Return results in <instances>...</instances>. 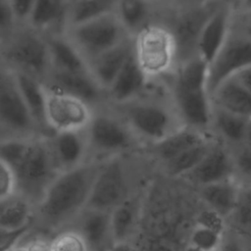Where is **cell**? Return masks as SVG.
Wrapping results in <instances>:
<instances>
[{"label": "cell", "mask_w": 251, "mask_h": 251, "mask_svg": "<svg viewBox=\"0 0 251 251\" xmlns=\"http://www.w3.org/2000/svg\"><path fill=\"white\" fill-rule=\"evenodd\" d=\"M0 158L11 168L17 191L28 200L39 202L48 185L59 174L47 143L9 139L0 142Z\"/></svg>", "instance_id": "obj_1"}, {"label": "cell", "mask_w": 251, "mask_h": 251, "mask_svg": "<svg viewBox=\"0 0 251 251\" xmlns=\"http://www.w3.org/2000/svg\"><path fill=\"white\" fill-rule=\"evenodd\" d=\"M100 164L82 163L59 173L38 202L42 218L49 224L59 225L84 209Z\"/></svg>", "instance_id": "obj_2"}, {"label": "cell", "mask_w": 251, "mask_h": 251, "mask_svg": "<svg viewBox=\"0 0 251 251\" xmlns=\"http://www.w3.org/2000/svg\"><path fill=\"white\" fill-rule=\"evenodd\" d=\"M118 117L137 139L154 144L183 126L173 105L156 99L138 98L115 105Z\"/></svg>", "instance_id": "obj_3"}, {"label": "cell", "mask_w": 251, "mask_h": 251, "mask_svg": "<svg viewBox=\"0 0 251 251\" xmlns=\"http://www.w3.org/2000/svg\"><path fill=\"white\" fill-rule=\"evenodd\" d=\"M133 57L148 80L173 72L177 48L170 26L153 22L132 37Z\"/></svg>", "instance_id": "obj_4"}, {"label": "cell", "mask_w": 251, "mask_h": 251, "mask_svg": "<svg viewBox=\"0 0 251 251\" xmlns=\"http://www.w3.org/2000/svg\"><path fill=\"white\" fill-rule=\"evenodd\" d=\"M72 43L87 62L113 48L127 37L115 13L73 25Z\"/></svg>", "instance_id": "obj_5"}, {"label": "cell", "mask_w": 251, "mask_h": 251, "mask_svg": "<svg viewBox=\"0 0 251 251\" xmlns=\"http://www.w3.org/2000/svg\"><path fill=\"white\" fill-rule=\"evenodd\" d=\"M44 120L55 132L84 130L93 113L89 104L48 84H43Z\"/></svg>", "instance_id": "obj_6"}, {"label": "cell", "mask_w": 251, "mask_h": 251, "mask_svg": "<svg viewBox=\"0 0 251 251\" xmlns=\"http://www.w3.org/2000/svg\"><path fill=\"white\" fill-rule=\"evenodd\" d=\"M126 197L124 164L119 158L113 157L100 164L85 209L110 212Z\"/></svg>", "instance_id": "obj_7"}, {"label": "cell", "mask_w": 251, "mask_h": 251, "mask_svg": "<svg viewBox=\"0 0 251 251\" xmlns=\"http://www.w3.org/2000/svg\"><path fill=\"white\" fill-rule=\"evenodd\" d=\"M248 67H251V40L230 29L223 47L208 65L210 95L225 80Z\"/></svg>", "instance_id": "obj_8"}, {"label": "cell", "mask_w": 251, "mask_h": 251, "mask_svg": "<svg viewBox=\"0 0 251 251\" xmlns=\"http://www.w3.org/2000/svg\"><path fill=\"white\" fill-rule=\"evenodd\" d=\"M85 134L88 147L106 154H117L130 149L138 140L117 115L105 113L93 115Z\"/></svg>", "instance_id": "obj_9"}, {"label": "cell", "mask_w": 251, "mask_h": 251, "mask_svg": "<svg viewBox=\"0 0 251 251\" xmlns=\"http://www.w3.org/2000/svg\"><path fill=\"white\" fill-rule=\"evenodd\" d=\"M5 56L12 64L36 77L48 72L50 66L47 42L36 33L25 30L14 36L5 49Z\"/></svg>", "instance_id": "obj_10"}, {"label": "cell", "mask_w": 251, "mask_h": 251, "mask_svg": "<svg viewBox=\"0 0 251 251\" xmlns=\"http://www.w3.org/2000/svg\"><path fill=\"white\" fill-rule=\"evenodd\" d=\"M171 100L183 126L203 132L210 129L212 102L207 88H181L172 85Z\"/></svg>", "instance_id": "obj_11"}, {"label": "cell", "mask_w": 251, "mask_h": 251, "mask_svg": "<svg viewBox=\"0 0 251 251\" xmlns=\"http://www.w3.org/2000/svg\"><path fill=\"white\" fill-rule=\"evenodd\" d=\"M234 9L226 0H222L205 21L196 42V56L208 65L226 42L231 26Z\"/></svg>", "instance_id": "obj_12"}, {"label": "cell", "mask_w": 251, "mask_h": 251, "mask_svg": "<svg viewBox=\"0 0 251 251\" xmlns=\"http://www.w3.org/2000/svg\"><path fill=\"white\" fill-rule=\"evenodd\" d=\"M221 1L177 11L174 25L171 27L177 48V65L196 56V42L199 32L207 18Z\"/></svg>", "instance_id": "obj_13"}, {"label": "cell", "mask_w": 251, "mask_h": 251, "mask_svg": "<svg viewBox=\"0 0 251 251\" xmlns=\"http://www.w3.org/2000/svg\"><path fill=\"white\" fill-rule=\"evenodd\" d=\"M0 123L18 131L27 130L34 125L17 86L14 73L4 69H0Z\"/></svg>", "instance_id": "obj_14"}, {"label": "cell", "mask_w": 251, "mask_h": 251, "mask_svg": "<svg viewBox=\"0 0 251 251\" xmlns=\"http://www.w3.org/2000/svg\"><path fill=\"white\" fill-rule=\"evenodd\" d=\"M132 53V37H127L113 48L86 62L90 75L105 92Z\"/></svg>", "instance_id": "obj_15"}, {"label": "cell", "mask_w": 251, "mask_h": 251, "mask_svg": "<svg viewBox=\"0 0 251 251\" xmlns=\"http://www.w3.org/2000/svg\"><path fill=\"white\" fill-rule=\"evenodd\" d=\"M47 144L59 173L81 165L88 148L85 129L56 132Z\"/></svg>", "instance_id": "obj_16"}, {"label": "cell", "mask_w": 251, "mask_h": 251, "mask_svg": "<svg viewBox=\"0 0 251 251\" xmlns=\"http://www.w3.org/2000/svg\"><path fill=\"white\" fill-rule=\"evenodd\" d=\"M234 171L232 154L225 146L215 142L200 163L186 176L204 186L231 178Z\"/></svg>", "instance_id": "obj_17"}, {"label": "cell", "mask_w": 251, "mask_h": 251, "mask_svg": "<svg viewBox=\"0 0 251 251\" xmlns=\"http://www.w3.org/2000/svg\"><path fill=\"white\" fill-rule=\"evenodd\" d=\"M149 80L138 67L133 53L106 90L114 105L124 104L141 96Z\"/></svg>", "instance_id": "obj_18"}, {"label": "cell", "mask_w": 251, "mask_h": 251, "mask_svg": "<svg viewBox=\"0 0 251 251\" xmlns=\"http://www.w3.org/2000/svg\"><path fill=\"white\" fill-rule=\"evenodd\" d=\"M49 75L50 82L47 83L48 85L75 96L87 104L99 101L104 92L90 73H69L51 69Z\"/></svg>", "instance_id": "obj_19"}, {"label": "cell", "mask_w": 251, "mask_h": 251, "mask_svg": "<svg viewBox=\"0 0 251 251\" xmlns=\"http://www.w3.org/2000/svg\"><path fill=\"white\" fill-rule=\"evenodd\" d=\"M214 106L229 113L251 119V92L235 76L221 83L210 95Z\"/></svg>", "instance_id": "obj_20"}, {"label": "cell", "mask_w": 251, "mask_h": 251, "mask_svg": "<svg viewBox=\"0 0 251 251\" xmlns=\"http://www.w3.org/2000/svg\"><path fill=\"white\" fill-rule=\"evenodd\" d=\"M78 232L89 251H107L113 243L110 212L86 209V213L81 218Z\"/></svg>", "instance_id": "obj_21"}, {"label": "cell", "mask_w": 251, "mask_h": 251, "mask_svg": "<svg viewBox=\"0 0 251 251\" xmlns=\"http://www.w3.org/2000/svg\"><path fill=\"white\" fill-rule=\"evenodd\" d=\"M251 119H247L212 104L210 129L224 141L239 146L244 143Z\"/></svg>", "instance_id": "obj_22"}, {"label": "cell", "mask_w": 251, "mask_h": 251, "mask_svg": "<svg viewBox=\"0 0 251 251\" xmlns=\"http://www.w3.org/2000/svg\"><path fill=\"white\" fill-rule=\"evenodd\" d=\"M208 137L206 132L183 126L162 140L152 144V148L155 155L165 164Z\"/></svg>", "instance_id": "obj_23"}, {"label": "cell", "mask_w": 251, "mask_h": 251, "mask_svg": "<svg viewBox=\"0 0 251 251\" xmlns=\"http://www.w3.org/2000/svg\"><path fill=\"white\" fill-rule=\"evenodd\" d=\"M153 5L151 0H117L115 15L127 34L133 37L153 23Z\"/></svg>", "instance_id": "obj_24"}, {"label": "cell", "mask_w": 251, "mask_h": 251, "mask_svg": "<svg viewBox=\"0 0 251 251\" xmlns=\"http://www.w3.org/2000/svg\"><path fill=\"white\" fill-rule=\"evenodd\" d=\"M52 70L69 73H89L87 63L71 40L53 37L47 41Z\"/></svg>", "instance_id": "obj_25"}, {"label": "cell", "mask_w": 251, "mask_h": 251, "mask_svg": "<svg viewBox=\"0 0 251 251\" xmlns=\"http://www.w3.org/2000/svg\"><path fill=\"white\" fill-rule=\"evenodd\" d=\"M239 188L240 186L231 177L202 186L201 196L213 212L226 217L232 215Z\"/></svg>", "instance_id": "obj_26"}, {"label": "cell", "mask_w": 251, "mask_h": 251, "mask_svg": "<svg viewBox=\"0 0 251 251\" xmlns=\"http://www.w3.org/2000/svg\"><path fill=\"white\" fill-rule=\"evenodd\" d=\"M14 75L23 101L33 123L40 126L45 125L43 83H40L35 76L18 70Z\"/></svg>", "instance_id": "obj_27"}, {"label": "cell", "mask_w": 251, "mask_h": 251, "mask_svg": "<svg viewBox=\"0 0 251 251\" xmlns=\"http://www.w3.org/2000/svg\"><path fill=\"white\" fill-rule=\"evenodd\" d=\"M139 214V203L132 197L125 198L110 211V226L113 242L127 241L134 230Z\"/></svg>", "instance_id": "obj_28"}, {"label": "cell", "mask_w": 251, "mask_h": 251, "mask_svg": "<svg viewBox=\"0 0 251 251\" xmlns=\"http://www.w3.org/2000/svg\"><path fill=\"white\" fill-rule=\"evenodd\" d=\"M68 13L66 0H35L28 20L33 27L47 29L63 23Z\"/></svg>", "instance_id": "obj_29"}, {"label": "cell", "mask_w": 251, "mask_h": 251, "mask_svg": "<svg viewBox=\"0 0 251 251\" xmlns=\"http://www.w3.org/2000/svg\"><path fill=\"white\" fill-rule=\"evenodd\" d=\"M31 224L30 202L24 197L0 201V227L17 229Z\"/></svg>", "instance_id": "obj_30"}, {"label": "cell", "mask_w": 251, "mask_h": 251, "mask_svg": "<svg viewBox=\"0 0 251 251\" xmlns=\"http://www.w3.org/2000/svg\"><path fill=\"white\" fill-rule=\"evenodd\" d=\"M214 143L213 139L208 137L165 163L168 173L174 176L188 175L200 163Z\"/></svg>", "instance_id": "obj_31"}, {"label": "cell", "mask_w": 251, "mask_h": 251, "mask_svg": "<svg viewBox=\"0 0 251 251\" xmlns=\"http://www.w3.org/2000/svg\"><path fill=\"white\" fill-rule=\"evenodd\" d=\"M116 5L117 0H74L68 18L72 25H76L115 13Z\"/></svg>", "instance_id": "obj_32"}, {"label": "cell", "mask_w": 251, "mask_h": 251, "mask_svg": "<svg viewBox=\"0 0 251 251\" xmlns=\"http://www.w3.org/2000/svg\"><path fill=\"white\" fill-rule=\"evenodd\" d=\"M190 246L199 251H220L223 246L222 230L198 224L191 232Z\"/></svg>", "instance_id": "obj_33"}, {"label": "cell", "mask_w": 251, "mask_h": 251, "mask_svg": "<svg viewBox=\"0 0 251 251\" xmlns=\"http://www.w3.org/2000/svg\"><path fill=\"white\" fill-rule=\"evenodd\" d=\"M48 251H89L78 231H65L50 242Z\"/></svg>", "instance_id": "obj_34"}, {"label": "cell", "mask_w": 251, "mask_h": 251, "mask_svg": "<svg viewBox=\"0 0 251 251\" xmlns=\"http://www.w3.org/2000/svg\"><path fill=\"white\" fill-rule=\"evenodd\" d=\"M232 215L239 226L251 229V185L239 188Z\"/></svg>", "instance_id": "obj_35"}, {"label": "cell", "mask_w": 251, "mask_h": 251, "mask_svg": "<svg viewBox=\"0 0 251 251\" xmlns=\"http://www.w3.org/2000/svg\"><path fill=\"white\" fill-rule=\"evenodd\" d=\"M31 227V224L17 229L0 227V251H12L25 237Z\"/></svg>", "instance_id": "obj_36"}, {"label": "cell", "mask_w": 251, "mask_h": 251, "mask_svg": "<svg viewBox=\"0 0 251 251\" xmlns=\"http://www.w3.org/2000/svg\"><path fill=\"white\" fill-rule=\"evenodd\" d=\"M16 191L15 176L11 168L0 158V201L13 197Z\"/></svg>", "instance_id": "obj_37"}, {"label": "cell", "mask_w": 251, "mask_h": 251, "mask_svg": "<svg viewBox=\"0 0 251 251\" xmlns=\"http://www.w3.org/2000/svg\"><path fill=\"white\" fill-rule=\"evenodd\" d=\"M237 147L235 154L232 155L235 170L251 178V147L245 144Z\"/></svg>", "instance_id": "obj_38"}, {"label": "cell", "mask_w": 251, "mask_h": 251, "mask_svg": "<svg viewBox=\"0 0 251 251\" xmlns=\"http://www.w3.org/2000/svg\"><path fill=\"white\" fill-rule=\"evenodd\" d=\"M230 29L251 40V11L233 12Z\"/></svg>", "instance_id": "obj_39"}, {"label": "cell", "mask_w": 251, "mask_h": 251, "mask_svg": "<svg viewBox=\"0 0 251 251\" xmlns=\"http://www.w3.org/2000/svg\"><path fill=\"white\" fill-rule=\"evenodd\" d=\"M35 0H10L15 19H28Z\"/></svg>", "instance_id": "obj_40"}, {"label": "cell", "mask_w": 251, "mask_h": 251, "mask_svg": "<svg viewBox=\"0 0 251 251\" xmlns=\"http://www.w3.org/2000/svg\"><path fill=\"white\" fill-rule=\"evenodd\" d=\"M14 19L10 0H0V29L10 26Z\"/></svg>", "instance_id": "obj_41"}, {"label": "cell", "mask_w": 251, "mask_h": 251, "mask_svg": "<svg viewBox=\"0 0 251 251\" xmlns=\"http://www.w3.org/2000/svg\"><path fill=\"white\" fill-rule=\"evenodd\" d=\"M216 1H219V0H173V5L178 11V10H185V9L205 6Z\"/></svg>", "instance_id": "obj_42"}, {"label": "cell", "mask_w": 251, "mask_h": 251, "mask_svg": "<svg viewBox=\"0 0 251 251\" xmlns=\"http://www.w3.org/2000/svg\"><path fill=\"white\" fill-rule=\"evenodd\" d=\"M234 76L247 90L251 92V67H248L247 69L241 71Z\"/></svg>", "instance_id": "obj_43"}, {"label": "cell", "mask_w": 251, "mask_h": 251, "mask_svg": "<svg viewBox=\"0 0 251 251\" xmlns=\"http://www.w3.org/2000/svg\"><path fill=\"white\" fill-rule=\"evenodd\" d=\"M107 251H135V249L127 241L113 242Z\"/></svg>", "instance_id": "obj_44"}, {"label": "cell", "mask_w": 251, "mask_h": 251, "mask_svg": "<svg viewBox=\"0 0 251 251\" xmlns=\"http://www.w3.org/2000/svg\"><path fill=\"white\" fill-rule=\"evenodd\" d=\"M234 11L236 12L251 11V0H238Z\"/></svg>", "instance_id": "obj_45"}, {"label": "cell", "mask_w": 251, "mask_h": 251, "mask_svg": "<svg viewBox=\"0 0 251 251\" xmlns=\"http://www.w3.org/2000/svg\"><path fill=\"white\" fill-rule=\"evenodd\" d=\"M12 251H43L41 247L37 246V247H32V246H28V247H22V248H19V247H15Z\"/></svg>", "instance_id": "obj_46"}, {"label": "cell", "mask_w": 251, "mask_h": 251, "mask_svg": "<svg viewBox=\"0 0 251 251\" xmlns=\"http://www.w3.org/2000/svg\"><path fill=\"white\" fill-rule=\"evenodd\" d=\"M245 145H248L251 147V121L249 123V126H248V129H247V133H246V137H245V141L244 143Z\"/></svg>", "instance_id": "obj_47"}, {"label": "cell", "mask_w": 251, "mask_h": 251, "mask_svg": "<svg viewBox=\"0 0 251 251\" xmlns=\"http://www.w3.org/2000/svg\"><path fill=\"white\" fill-rule=\"evenodd\" d=\"M154 4H160V5H173V0H151Z\"/></svg>", "instance_id": "obj_48"}, {"label": "cell", "mask_w": 251, "mask_h": 251, "mask_svg": "<svg viewBox=\"0 0 251 251\" xmlns=\"http://www.w3.org/2000/svg\"><path fill=\"white\" fill-rule=\"evenodd\" d=\"M186 251H199V250L196 249V248H194V247H192V246H189V248H188Z\"/></svg>", "instance_id": "obj_49"}, {"label": "cell", "mask_w": 251, "mask_h": 251, "mask_svg": "<svg viewBox=\"0 0 251 251\" xmlns=\"http://www.w3.org/2000/svg\"><path fill=\"white\" fill-rule=\"evenodd\" d=\"M249 251H251V247H250V249H249Z\"/></svg>", "instance_id": "obj_50"}, {"label": "cell", "mask_w": 251, "mask_h": 251, "mask_svg": "<svg viewBox=\"0 0 251 251\" xmlns=\"http://www.w3.org/2000/svg\"><path fill=\"white\" fill-rule=\"evenodd\" d=\"M73 1H74V0H73Z\"/></svg>", "instance_id": "obj_51"}, {"label": "cell", "mask_w": 251, "mask_h": 251, "mask_svg": "<svg viewBox=\"0 0 251 251\" xmlns=\"http://www.w3.org/2000/svg\"><path fill=\"white\" fill-rule=\"evenodd\" d=\"M0 37H1V36H0Z\"/></svg>", "instance_id": "obj_52"}]
</instances>
